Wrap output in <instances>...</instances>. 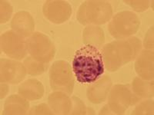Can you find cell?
<instances>
[{"mask_svg":"<svg viewBox=\"0 0 154 115\" xmlns=\"http://www.w3.org/2000/svg\"><path fill=\"white\" fill-rule=\"evenodd\" d=\"M1 83L17 84L26 78V69L24 65L14 59H1Z\"/></svg>","mask_w":154,"mask_h":115,"instance_id":"10","label":"cell"},{"mask_svg":"<svg viewBox=\"0 0 154 115\" xmlns=\"http://www.w3.org/2000/svg\"><path fill=\"white\" fill-rule=\"evenodd\" d=\"M72 101V108L70 114H86V107L79 98L75 96L71 98Z\"/></svg>","mask_w":154,"mask_h":115,"instance_id":"23","label":"cell"},{"mask_svg":"<svg viewBox=\"0 0 154 115\" xmlns=\"http://www.w3.org/2000/svg\"><path fill=\"white\" fill-rule=\"evenodd\" d=\"M29 107L28 100L19 94H12L5 101L3 114H28Z\"/></svg>","mask_w":154,"mask_h":115,"instance_id":"16","label":"cell"},{"mask_svg":"<svg viewBox=\"0 0 154 115\" xmlns=\"http://www.w3.org/2000/svg\"><path fill=\"white\" fill-rule=\"evenodd\" d=\"M133 92L140 98L151 99L153 98V81H147L136 77L132 82Z\"/></svg>","mask_w":154,"mask_h":115,"instance_id":"18","label":"cell"},{"mask_svg":"<svg viewBox=\"0 0 154 115\" xmlns=\"http://www.w3.org/2000/svg\"><path fill=\"white\" fill-rule=\"evenodd\" d=\"M1 23H6L12 15L13 8L6 1H1Z\"/></svg>","mask_w":154,"mask_h":115,"instance_id":"22","label":"cell"},{"mask_svg":"<svg viewBox=\"0 0 154 115\" xmlns=\"http://www.w3.org/2000/svg\"><path fill=\"white\" fill-rule=\"evenodd\" d=\"M107 98V105L114 114H123L130 106L142 101L133 92L130 84H116L111 87Z\"/></svg>","mask_w":154,"mask_h":115,"instance_id":"6","label":"cell"},{"mask_svg":"<svg viewBox=\"0 0 154 115\" xmlns=\"http://www.w3.org/2000/svg\"><path fill=\"white\" fill-rule=\"evenodd\" d=\"M23 65L26 69L28 75H32V76L42 75L48 68V64L36 61L31 56H29L25 58L23 61Z\"/></svg>","mask_w":154,"mask_h":115,"instance_id":"19","label":"cell"},{"mask_svg":"<svg viewBox=\"0 0 154 115\" xmlns=\"http://www.w3.org/2000/svg\"><path fill=\"white\" fill-rule=\"evenodd\" d=\"M49 83L52 90L71 95L75 85V76L67 61H56L49 69Z\"/></svg>","mask_w":154,"mask_h":115,"instance_id":"5","label":"cell"},{"mask_svg":"<svg viewBox=\"0 0 154 115\" xmlns=\"http://www.w3.org/2000/svg\"><path fill=\"white\" fill-rule=\"evenodd\" d=\"M112 17V5L107 1L90 0L79 6L77 20L82 25H100L110 21Z\"/></svg>","mask_w":154,"mask_h":115,"instance_id":"3","label":"cell"},{"mask_svg":"<svg viewBox=\"0 0 154 115\" xmlns=\"http://www.w3.org/2000/svg\"><path fill=\"white\" fill-rule=\"evenodd\" d=\"M9 92V87L5 83L1 84V99H3Z\"/></svg>","mask_w":154,"mask_h":115,"instance_id":"26","label":"cell"},{"mask_svg":"<svg viewBox=\"0 0 154 115\" xmlns=\"http://www.w3.org/2000/svg\"><path fill=\"white\" fill-rule=\"evenodd\" d=\"M143 47L147 50L153 51V26L151 27L146 34L143 41Z\"/></svg>","mask_w":154,"mask_h":115,"instance_id":"25","label":"cell"},{"mask_svg":"<svg viewBox=\"0 0 154 115\" xmlns=\"http://www.w3.org/2000/svg\"><path fill=\"white\" fill-rule=\"evenodd\" d=\"M28 114L30 115H52L54 114V112L51 109L49 105L46 104H41V105H36V106L32 108L28 112Z\"/></svg>","mask_w":154,"mask_h":115,"instance_id":"24","label":"cell"},{"mask_svg":"<svg viewBox=\"0 0 154 115\" xmlns=\"http://www.w3.org/2000/svg\"><path fill=\"white\" fill-rule=\"evenodd\" d=\"M1 49L4 54L14 60H22L27 55L25 38L13 30H9L1 35Z\"/></svg>","mask_w":154,"mask_h":115,"instance_id":"8","label":"cell"},{"mask_svg":"<svg viewBox=\"0 0 154 115\" xmlns=\"http://www.w3.org/2000/svg\"><path fill=\"white\" fill-rule=\"evenodd\" d=\"M140 27V20L134 12L123 11L114 15L108 25L110 35L116 39H125L137 33Z\"/></svg>","mask_w":154,"mask_h":115,"instance_id":"4","label":"cell"},{"mask_svg":"<svg viewBox=\"0 0 154 115\" xmlns=\"http://www.w3.org/2000/svg\"><path fill=\"white\" fill-rule=\"evenodd\" d=\"M126 5H130V7L133 8L134 11L137 12H145L149 7V1H138V0H126L123 1Z\"/></svg>","mask_w":154,"mask_h":115,"instance_id":"21","label":"cell"},{"mask_svg":"<svg viewBox=\"0 0 154 115\" xmlns=\"http://www.w3.org/2000/svg\"><path fill=\"white\" fill-rule=\"evenodd\" d=\"M44 16L54 24L65 22L72 15V6L66 1H46L42 6Z\"/></svg>","mask_w":154,"mask_h":115,"instance_id":"9","label":"cell"},{"mask_svg":"<svg viewBox=\"0 0 154 115\" xmlns=\"http://www.w3.org/2000/svg\"><path fill=\"white\" fill-rule=\"evenodd\" d=\"M153 51L144 49L140 52L135 61V70L142 79L153 80Z\"/></svg>","mask_w":154,"mask_h":115,"instance_id":"13","label":"cell"},{"mask_svg":"<svg viewBox=\"0 0 154 115\" xmlns=\"http://www.w3.org/2000/svg\"><path fill=\"white\" fill-rule=\"evenodd\" d=\"M142 42L137 37L117 39L104 45L102 55L104 66L109 72H116L121 67L134 61L142 51Z\"/></svg>","mask_w":154,"mask_h":115,"instance_id":"2","label":"cell"},{"mask_svg":"<svg viewBox=\"0 0 154 115\" xmlns=\"http://www.w3.org/2000/svg\"><path fill=\"white\" fill-rule=\"evenodd\" d=\"M153 101L152 100H146L140 102L136 106L134 110L133 111L132 114L135 115H145V114H153Z\"/></svg>","mask_w":154,"mask_h":115,"instance_id":"20","label":"cell"},{"mask_svg":"<svg viewBox=\"0 0 154 115\" xmlns=\"http://www.w3.org/2000/svg\"><path fill=\"white\" fill-rule=\"evenodd\" d=\"M48 105L56 114H70L72 108V99L63 91H54L48 98Z\"/></svg>","mask_w":154,"mask_h":115,"instance_id":"14","label":"cell"},{"mask_svg":"<svg viewBox=\"0 0 154 115\" xmlns=\"http://www.w3.org/2000/svg\"><path fill=\"white\" fill-rule=\"evenodd\" d=\"M86 114H95V111L90 108H86Z\"/></svg>","mask_w":154,"mask_h":115,"instance_id":"28","label":"cell"},{"mask_svg":"<svg viewBox=\"0 0 154 115\" xmlns=\"http://www.w3.org/2000/svg\"><path fill=\"white\" fill-rule=\"evenodd\" d=\"M27 52L36 61L48 64L54 58L56 48L50 38L42 32L35 31L26 39Z\"/></svg>","mask_w":154,"mask_h":115,"instance_id":"7","label":"cell"},{"mask_svg":"<svg viewBox=\"0 0 154 115\" xmlns=\"http://www.w3.org/2000/svg\"><path fill=\"white\" fill-rule=\"evenodd\" d=\"M11 28L23 38H29L35 32V22L29 12L21 11L12 18Z\"/></svg>","mask_w":154,"mask_h":115,"instance_id":"12","label":"cell"},{"mask_svg":"<svg viewBox=\"0 0 154 115\" xmlns=\"http://www.w3.org/2000/svg\"><path fill=\"white\" fill-rule=\"evenodd\" d=\"M18 93L28 101H35L42 98L44 87L42 83L36 79H28L19 85Z\"/></svg>","mask_w":154,"mask_h":115,"instance_id":"15","label":"cell"},{"mask_svg":"<svg viewBox=\"0 0 154 115\" xmlns=\"http://www.w3.org/2000/svg\"><path fill=\"white\" fill-rule=\"evenodd\" d=\"M112 87V81L108 75H105L89 86L87 89V98L93 104H100L107 99Z\"/></svg>","mask_w":154,"mask_h":115,"instance_id":"11","label":"cell"},{"mask_svg":"<svg viewBox=\"0 0 154 115\" xmlns=\"http://www.w3.org/2000/svg\"><path fill=\"white\" fill-rule=\"evenodd\" d=\"M82 38L85 45H91L98 49L103 48L105 42L103 30L98 25H88L82 31Z\"/></svg>","mask_w":154,"mask_h":115,"instance_id":"17","label":"cell"},{"mask_svg":"<svg viewBox=\"0 0 154 115\" xmlns=\"http://www.w3.org/2000/svg\"><path fill=\"white\" fill-rule=\"evenodd\" d=\"M99 114H114V113L110 110V108H109L108 105H106L103 107V109L100 110Z\"/></svg>","mask_w":154,"mask_h":115,"instance_id":"27","label":"cell"},{"mask_svg":"<svg viewBox=\"0 0 154 115\" xmlns=\"http://www.w3.org/2000/svg\"><path fill=\"white\" fill-rule=\"evenodd\" d=\"M72 69L80 84H93L104 74L103 58L101 51L91 45H85L76 50Z\"/></svg>","mask_w":154,"mask_h":115,"instance_id":"1","label":"cell"}]
</instances>
